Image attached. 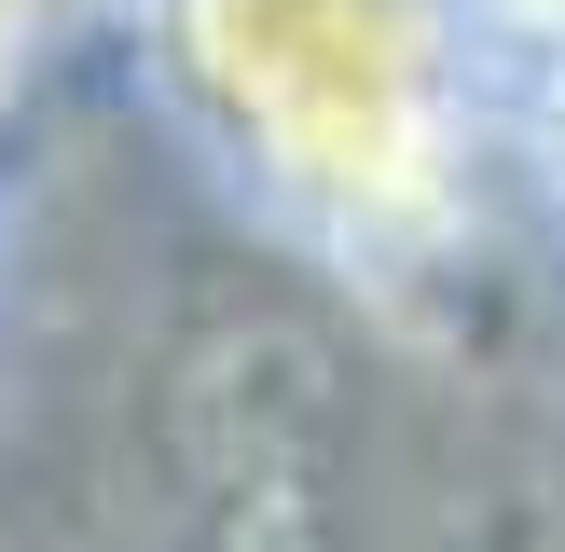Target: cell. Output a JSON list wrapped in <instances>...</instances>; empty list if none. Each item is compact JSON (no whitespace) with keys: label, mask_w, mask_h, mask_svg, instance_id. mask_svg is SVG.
I'll return each instance as SVG.
<instances>
[{"label":"cell","mask_w":565,"mask_h":552,"mask_svg":"<svg viewBox=\"0 0 565 552\" xmlns=\"http://www.w3.org/2000/svg\"><path fill=\"white\" fill-rule=\"evenodd\" d=\"M180 55L290 208L386 235L456 180V14L441 0H180Z\"/></svg>","instance_id":"cell-1"},{"label":"cell","mask_w":565,"mask_h":552,"mask_svg":"<svg viewBox=\"0 0 565 552\" xmlns=\"http://www.w3.org/2000/svg\"><path fill=\"white\" fill-rule=\"evenodd\" d=\"M483 14H511V28H539V42H565V0H483Z\"/></svg>","instance_id":"cell-2"},{"label":"cell","mask_w":565,"mask_h":552,"mask_svg":"<svg viewBox=\"0 0 565 552\" xmlns=\"http://www.w3.org/2000/svg\"><path fill=\"white\" fill-rule=\"evenodd\" d=\"M552 152H565V110H552Z\"/></svg>","instance_id":"cell-3"}]
</instances>
